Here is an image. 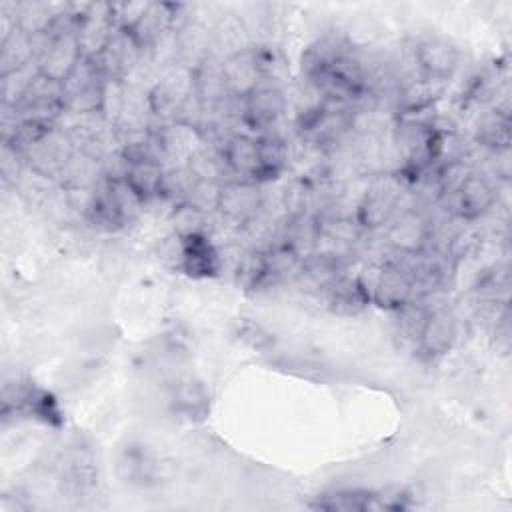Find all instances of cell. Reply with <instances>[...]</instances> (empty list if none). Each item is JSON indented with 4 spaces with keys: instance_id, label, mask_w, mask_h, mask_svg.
<instances>
[{
    "instance_id": "cell-3",
    "label": "cell",
    "mask_w": 512,
    "mask_h": 512,
    "mask_svg": "<svg viewBox=\"0 0 512 512\" xmlns=\"http://www.w3.org/2000/svg\"><path fill=\"white\" fill-rule=\"evenodd\" d=\"M194 98L192 70L176 64L168 70L146 94L148 112L156 118H174L184 112L186 104Z\"/></svg>"
},
{
    "instance_id": "cell-2",
    "label": "cell",
    "mask_w": 512,
    "mask_h": 512,
    "mask_svg": "<svg viewBox=\"0 0 512 512\" xmlns=\"http://www.w3.org/2000/svg\"><path fill=\"white\" fill-rule=\"evenodd\" d=\"M80 64L82 54L76 44L74 28L56 30L44 38L36 58V68L40 76L58 86H64L74 76Z\"/></svg>"
},
{
    "instance_id": "cell-9",
    "label": "cell",
    "mask_w": 512,
    "mask_h": 512,
    "mask_svg": "<svg viewBox=\"0 0 512 512\" xmlns=\"http://www.w3.org/2000/svg\"><path fill=\"white\" fill-rule=\"evenodd\" d=\"M220 156L224 160L228 174H234L236 180H246L254 184L266 182L260 136L234 134L222 144Z\"/></svg>"
},
{
    "instance_id": "cell-16",
    "label": "cell",
    "mask_w": 512,
    "mask_h": 512,
    "mask_svg": "<svg viewBox=\"0 0 512 512\" xmlns=\"http://www.w3.org/2000/svg\"><path fill=\"white\" fill-rule=\"evenodd\" d=\"M164 176L166 168L162 162H126L124 170V184L132 190V194L142 202H150L162 198L164 192Z\"/></svg>"
},
{
    "instance_id": "cell-17",
    "label": "cell",
    "mask_w": 512,
    "mask_h": 512,
    "mask_svg": "<svg viewBox=\"0 0 512 512\" xmlns=\"http://www.w3.org/2000/svg\"><path fill=\"white\" fill-rule=\"evenodd\" d=\"M174 408L188 418H202L210 408V394L204 382L192 374H182L170 388Z\"/></svg>"
},
{
    "instance_id": "cell-6",
    "label": "cell",
    "mask_w": 512,
    "mask_h": 512,
    "mask_svg": "<svg viewBox=\"0 0 512 512\" xmlns=\"http://www.w3.org/2000/svg\"><path fill=\"white\" fill-rule=\"evenodd\" d=\"M414 62L420 72V78L430 82H446L454 76L460 66L458 46L442 36H428L416 42Z\"/></svg>"
},
{
    "instance_id": "cell-1",
    "label": "cell",
    "mask_w": 512,
    "mask_h": 512,
    "mask_svg": "<svg viewBox=\"0 0 512 512\" xmlns=\"http://www.w3.org/2000/svg\"><path fill=\"white\" fill-rule=\"evenodd\" d=\"M368 304H376L384 310L400 312L412 300L414 280L398 266L378 264L368 266L360 276H356Z\"/></svg>"
},
{
    "instance_id": "cell-13",
    "label": "cell",
    "mask_w": 512,
    "mask_h": 512,
    "mask_svg": "<svg viewBox=\"0 0 512 512\" xmlns=\"http://www.w3.org/2000/svg\"><path fill=\"white\" fill-rule=\"evenodd\" d=\"M222 70L228 86V94L234 100H244L256 86H260L264 80L258 60L254 56L252 46L244 48L240 52H234L230 56L222 58Z\"/></svg>"
},
{
    "instance_id": "cell-19",
    "label": "cell",
    "mask_w": 512,
    "mask_h": 512,
    "mask_svg": "<svg viewBox=\"0 0 512 512\" xmlns=\"http://www.w3.org/2000/svg\"><path fill=\"white\" fill-rule=\"evenodd\" d=\"M38 76V68L36 62L22 66L18 70L0 74V96H2V104L6 108H18L26 94L30 92L34 80Z\"/></svg>"
},
{
    "instance_id": "cell-7",
    "label": "cell",
    "mask_w": 512,
    "mask_h": 512,
    "mask_svg": "<svg viewBox=\"0 0 512 512\" xmlns=\"http://www.w3.org/2000/svg\"><path fill=\"white\" fill-rule=\"evenodd\" d=\"M458 338V320L448 308L424 314L416 332V350L424 360H438L448 354Z\"/></svg>"
},
{
    "instance_id": "cell-8",
    "label": "cell",
    "mask_w": 512,
    "mask_h": 512,
    "mask_svg": "<svg viewBox=\"0 0 512 512\" xmlns=\"http://www.w3.org/2000/svg\"><path fill=\"white\" fill-rule=\"evenodd\" d=\"M176 266L192 278H210L220 270V256L204 232H180L176 236Z\"/></svg>"
},
{
    "instance_id": "cell-4",
    "label": "cell",
    "mask_w": 512,
    "mask_h": 512,
    "mask_svg": "<svg viewBox=\"0 0 512 512\" xmlns=\"http://www.w3.org/2000/svg\"><path fill=\"white\" fill-rule=\"evenodd\" d=\"M116 26L110 16V2L104 4H86L80 10L74 36L76 44L80 48L84 62L98 60L112 38L116 36Z\"/></svg>"
},
{
    "instance_id": "cell-18",
    "label": "cell",
    "mask_w": 512,
    "mask_h": 512,
    "mask_svg": "<svg viewBox=\"0 0 512 512\" xmlns=\"http://www.w3.org/2000/svg\"><path fill=\"white\" fill-rule=\"evenodd\" d=\"M312 508L330 512H364L376 510V494L368 490H338L332 494H322L312 504Z\"/></svg>"
},
{
    "instance_id": "cell-15",
    "label": "cell",
    "mask_w": 512,
    "mask_h": 512,
    "mask_svg": "<svg viewBox=\"0 0 512 512\" xmlns=\"http://www.w3.org/2000/svg\"><path fill=\"white\" fill-rule=\"evenodd\" d=\"M398 192L390 190L386 184H376L374 188L366 190L362 200L356 206V224L366 228H384L396 216Z\"/></svg>"
},
{
    "instance_id": "cell-14",
    "label": "cell",
    "mask_w": 512,
    "mask_h": 512,
    "mask_svg": "<svg viewBox=\"0 0 512 512\" xmlns=\"http://www.w3.org/2000/svg\"><path fill=\"white\" fill-rule=\"evenodd\" d=\"M260 184L254 182H246V180H230L222 184V192H220V202H218V212L222 216H226L228 220L246 224L250 222L260 204H262V196L258 190Z\"/></svg>"
},
{
    "instance_id": "cell-20",
    "label": "cell",
    "mask_w": 512,
    "mask_h": 512,
    "mask_svg": "<svg viewBox=\"0 0 512 512\" xmlns=\"http://www.w3.org/2000/svg\"><path fill=\"white\" fill-rule=\"evenodd\" d=\"M478 140L492 152L510 148V122L504 114H492L478 126Z\"/></svg>"
},
{
    "instance_id": "cell-21",
    "label": "cell",
    "mask_w": 512,
    "mask_h": 512,
    "mask_svg": "<svg viewBox=\"0 0 512 512\" xmlns=\"http://www.w3.org/2000/svg\"><path fill=\"white\" fill-rule=\"evenodd\" d=\"M238 336L242 342H246L256 350H266L274 344V334H270L262 324H254V322H242Z\"/></svg>"
},
{
    "instance_id": "cell-12",
    "label": "cell",
    "mask_w": 512,
    "mask_h": 512,
    "mask_svg": "<svg viewBox=\"0 0 512 512\" xmlns=\"http://www.w3.org/2000/svg\"><path fill=\"white\" fill-rule=\"evenodd\" d=\"M192 76H194V100L200 112L216 110L230 98L220 56L210 54L196 68H192Z\"/></svg>"
},
{
    "instance_id": "cell-10",
    "label": "cell",
    "mask_w": 512,
    "mask_h": 512,
    "mask_svg": "<svg viewBox=\"0 0 512 512\" xmlns=\"http://www.w3.org/2000/svg\"><path fill=\"white\" fill-rule=\"evenodd\" d=\"M286 110L284 90L276 82H262L242 100V118L250 130H270Z\"/></svg>"
},
{
    "instance_id": "cell-11",
    "label": "cell",
    "mask_w": 512,
    "mask_h": 512,
    "mask_svg": "<svg viewBox=\"0 0 512 512\" xmlns=\"http://www.w3.org/2000/svg\"><path fill=\"white\" fill-rule=\"evenodd\" d=\"M452 196L456 204V214L462 220L470 222L488 214L498 198L494 184L486 176L472 170L466 174V178L460 182Z\"/></svg>"
},
{
    "instance_id": "cell-5",
    "label": "cell",
    "mask_w": 512,
    "mask_h": 512,
    "mask_svg": "<svg viewBox=\"0 0 512 512\" xmlns=\"http://www.w3.org/2000/svg\"><path fill=\"white\" fill-rule=\"evenodd\" d=\"M430 238V220L418 210L396 212V216L384 226V242L402 256H420L428 248Z\"/></svg>"
}]
</instances>
